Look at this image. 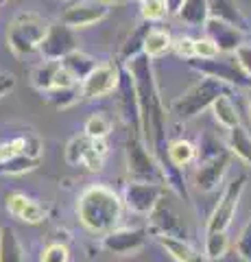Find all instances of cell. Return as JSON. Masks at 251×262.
<instances>
[{
  "label": "cell",
  "instance_id": "cell-4",
  "mask_svg": "<svg viewBox=\"0 0 251 262\" xmlns=\"http://www.w3.org/2000/svg\"><path fill=\"white\" fill-rule=\"evenodd\" d=\"M46 29L48 22L39 18L37 13H18L9 22V29H7V46L18 57L31 55L37 51L39 42L44 39Z\"/></svg>",
  "mask_w": 251,
  "mask_h": 262
},
{
  "label": "cell",
  "instance_id": "cell-15",
  "mask_svg": "<svg viewBox=\"0 0 251 262\" xmlns=\"http://www.w3.org/2000/svg\"><path fill=\"white\" fill-rule=\"evenodd\" d=\"M147 243V234L142 229H111L109 234L103 236V249L109 253H118V256H127V253H135L144 247Z\"/></svg>",
  "mask_w": 251,
  "mask_h": 262
},
{
  "label": "cell",
  "instance_id": "cell-40",
  "mask_svg": "<svg viewBox=\"0 0 251 262\" xmlns=\"http://www.w3.org/2000/svg\"><path fill=\"white\" fill-rule=\"evenodd\" d=\"M216 55H221V53L216 51V46L208 37L194 39V59H212Z\"/></svg>",
  "mask_w": 251,
  "mask_h": 262
},
{
  "label": "cell",
  "instance_id": "cell-12",
  "mask_svg": "<svg viewBox=\"0 0 251 262\" xmlns=\"http://www.w3.org/2000/svg\"><path fill=\"white\" fill-rule=\"evenodd\" d=\"M203 29H206V37L216 46V51L221 55H234L240 44H245L242 31L230 22H223L218 18H208Z\"/></svg>",
  "mask_w": 251,
  "mask_h": 262
},
{
  "label": "cell",
  "instance_id": "cell-19",
  "mask_svg": "<svg viewBox=\"0 0 251 262\" xmlns=\"http://www.w3.org/2000/svg\"><path fill=\"white\" fill-rule=\"evenodd\" d=\"M59 63H61V68L77 81V83H81V81H83L96 68V61L87 53L79 51V48H77V51H72L70 55H66Z\"/></svg>",
  "mask_w": 251,
  "mask_h": 262
},
{
  "label": "cell",
  "instance_id": "cell-2",
  "mask_svg": "<svg viewBox=\"0 0 251 262\" xmlns=\"http://www.w3.org/2000/svg\"><path fill=\"white\" fill-rule=\"evenodd\" d=\"M123 199L109 186L94 184L79 194L77 216L87 232L94 236H105L116 229L123 219Z\"/></svg>",
  "mask_w": 251,
  "mask_h": 262
},
{
  "label": "cell",
  "instance_id": "cell-3",
  "mask_svg": "<svg viewBox=\"0 0 251 262\" xmlns=\"http://www.w3.org/2000/svg\"><path fill=\"white\" fill-rule=\"evenodd\" d=\"M221 94H227L225 83H221V81H216V79L203 77L199 83H194L192 88L186 90L181 96L175 98L171 103V112L179 120H192L203 110H208Z\"/></svg>",
  "mask_w": 251,
  "mask_h": 262
},
{
  "label": "cell",
  "instance_id": "cell-7",
  "mask_svg": "<svg viewBox=\"0 0 251 262\" xmlns=\"http://www.w3.org/2000/svg\"><path fill=\"white\" fill-rule=\"evenodd\" d=\"M245 184H247V175H238L225 186L216 208L212 210V214L208 219L206 232H227V227L232 225L234 216H236L238 201L242 196V190H245Z\"/></svg>",
  "mask_w": 251,
  "mask_h": 262
},
{
  "label": "cell",
  "instance_id": "cell-22",
  "mask_svg": "<svg viewBox=\"0 0 251 262\" xmlns=\"http://www.w3.org/2000/svg\"><path fill=\"white\" fill-rule=\"evenodd\" d=\"M210 107H212L214 118H216V122H218L221 127H225V129H234V127H238V125H240L238 110H236V105H234V101H232L227 94H221L212 105H210Z\"/></svg>",
  "mask_w": 251,
  "mask_h": 262
},
{
  "label": "cell",
  "instance_id": "cell-25",
  "mask_svg": "<svg viewBox=\"0 0 251 262\" xmlns=\"http://www.w3.org/2000/svg\"><path fill=\"white\" fill-rule=\"evenodd\" d=\"M177 15L190 27H203L210 18V9L206 0H184Z\"/></svg>",
  "mask_w": 251,
  "mask_h": 262
},
{
  "label": "cell",
  "instance_id": "cell-38",
  "mask_svg": "<svg viewBox=\"0 0 251 262\" xmlns=\"http://www.w3.org/2000/svg\"><path fill=\"white\" fill-rule=\"evenodd\" d=\"M236 253L245 262H251V221H247L240 229V234L236 238Z\"/></svg>",
  "mask_w": 251,
  "mask_h": 262
},
{
  "label": "cell",
  "instance_id": "cell-41",
  "mask_svg": "<svg viewBox=\"0 0 251 262\" xmlns=\"http://www.w3.org/2000/svg\"><path fill=\"white\" fill-rule=\"evenodd\" d=\"M171 48H175V53L179 57H184L186 61L194 57V39L192 37H177V39H173Z\"/></svg>",
  "mask_w": 251,
  "mask_h": 262
},
{
  "label": "cell",
  "instance_id": "cell-10",
  "mask_svg": "<svg viewBox=\"0 0 251 262\" xmlns=\"http://www.w3.org/2000/svg\"><path fill=\"white\" fill-rule=\"evenodd\" d=\"M120 68L116 63H96V68L79 83L83 98H103L118 88Z\"/></svg>",
  "mask_w": 251,
  "mask_h": 262
},
{
  "label": "cell",
  "instance_id": "cell-39",
  "mask_svg": "<svg viewBox=\"0 0 251 262\" xmlns=\"http://www.w3.org/2000/svg\"><path fill=\"white\" fill-rule=\"evenodd\" d=\"M20 153H24V136H18V138H11V140L0 142V162L15 158V155H20Z\"/></svg>",
  "mask_w": 251,
  "mask_h": 262
},
{
  "label": "cell",
  "instance_id": "cell-36",
  "mask_svg": "<svg viewBox=\"0 0 251 262\" xmlns=\"http://www.w3.org/2000/svg\"><path fill=\"white\" fill-rule=\"evenodd\" d=\"M39 262H70V249L66 243H48L42 251V260Z\"/></svg>",
  "mask_w": 251,
  "mask_h": 262
},
{
  "label": "cell",
  "instance_id": "cell-23",
  "mask_svg": "<svg viewBox=\"0 0 251 262\" xmlns=\"http://www.w3.org/2000/svg\"><path fill=\"white\" fill-rule=\"evenodd\" d=\"M227 151L232 155H236L242 162L251 166V136L245 127H234V129H227Z\"/></svg>",
  "mask_w": 251,
  "mask_h": 262
},
{
  "label": "cell",
  "instance_id": "cell-43",
  "mask_svg": "<svg viewBox=\"0 0 251 262\" xmlns=\"http://www.w3.org/2000/svg\"><path fill=\"white\" fill-rule=\"evenodd\" d=\"M13 88H15V79H13L11 75H9V77H7V75H3V77H0V96L9 94Z\"/></svg>",
  "mask_w": 251,
  "mask_h": 262
},
{
  "label": "cell",
  "instance_id": "cell-11",
  "mask_svg": "<svg viewBox=\"0 0 251 262\" xmlns=\"http://www.w3.org/2000/svg\"><path fill=\"white\" fill-rule=\"evenodd\" d=\"M151 219V229L155 232V236H175V238H184L186 241V225L179 216V212L175 210V206L166 196L153 206L149 212Z\"/></svg>",
  "mask_w": 251,
  "mask_h": 262
},
{
  "label": "cell",
  "instance_id": "cell-32",
  "mask_svg": "<svg viewBox=\"0 0 251 262\" xmlns=\"http://www.w3.org/2000/svg\"><path fill=\"white\" fill-rule=\"evenodd\" d=\"M111 131V120L105 116V114H92L90 118L85 120V129L83 134L90 138V140H105Z\"/></svg>",
  "mask_w": 251,
  "mask_h": 262
},
{
  "label": "cell",
  "instance_id": "cell-9",
  "mask_svg": "<svg viewBox=\"0 0 251 262\" xmlns=\"http://www.w3.org/2000/svg\"><path fill=\"white\" fill-rule=\"evenodd\" d=\"M164 196V184L155 182H129L123 194V206L133 214H149L153 206Z\"/></svg>",
  "mask_w": 251,
  "mask_h": 262
},
{
  "label": "cell",
  "instance_id": "cell-5",
  "mask_svg": "<svg viewBox=\"0 0 251 262\" xmlns=\"http://www.w3.org/2000/svg\"><path fill=\"white\" fill-rule=\"evenodd\" d=\"M188 66L192 70L201 72L203 77L216 79L225 85H234V88H251V77L245 70L240 68V63L236 61L234 55H216L212 59H188Z\"/></svg>",
  "mask_w": 251,
  "mask_h": 262
},
{
  "label": "cell",
  "instance_id": "cell-27",
  "mask_svg": "<svg viewBox=\"0 0 251 262\" xmlns=\"http://www.w3.org/2000/svg\"><path fill=\"white\" fill-rule=\"evenodd\" d=\"M57 70H59V61H48L46 59L44 63H39L33 70L31 83H33V88L39 90V92H48V90H53V81H55Z\"/></svg>",
  "mask_w": 251,
  "mask_h": 262
},
{
  "label": "cell",
  "instance_id": "cell-47",
  "mask_svg": "<svg viewBox=\"0 0 251 262\" xmlns=\"http://www.w3.org/2000/svg\"><path fill=\"white\" fill-rule=\"evenodd\" d=\"M5 3H7V0H0V7H3V5H5Z\"/></svg>",
  "mask_w": 251,
  "mask_h": 262
},
{
  "label": "cell",
  "instance_id": "cell-13",
  "mask_svg": "<svg viewBox=\"0 0 251 262\" xmlns=\"http://www.w3.org/2000/svg\"><path fill=\"white\" fill-rule=\"evenodd\" d=\"M107 5H103L101 0H75V5H70L61 15V22L75 29H85L92 24L101 22L107 15Z\"/></svg>",
  "mask_w": 251,
  "mask_h": 262
},
{
  "label": "cell",
  "instance_id": "cell-6",
  "mask_svg": "<svg viewBox=\"0 0 251 262\" xmlns=\"http://www.w3.org/2000/svg\"><path fill=\"white\" fill-rule=\"evenodd\" d=\"M127 170L129 175L138 182H155V184H164V175H162V168L155 160V155L151 153V149L144 144L142 136L133 131L127 140Z\"/></svg>",
  "mask_w": 251,
  "mask_h": 262
},
{
  "label": "cell",
  "instance_id": "cell-29",
  "mask_svg": "<svg viewBox=\"0 0 251 262\" xmlns=\"http://www.w3.org/2000/svg\"><path fill=\"white\" fill-rule=\"evenodd\" d=\"M230 249L227 232H206V260H221Z\"/></svg>",
  "mask_w": 251,
  "mask_h": 262
},
{
  "label": "cell",
  "instance_id": "cell-34",
  "mask_svg": "<svg viewBox=\"0 0 251 262\" xmlns=\"http://www.w3.org/2000/svg\"><path fill=\"white\" fill-rule=\"evenodd\" d=\"M90 142L92 140L85 134L72 138V140L66 144V162L72 164V166H77L79 162H83V155L87 151V146H90Z\"/></svg>",
  "mask_w": 251,
  "mask_h": 262
},
{
  "label": "cell",
  "instance_id": "cell-42",
  "mask_svg": "<svg viewBox=\"0 0 251 262\" xmlns=\"http://www.w3.org/2000/svg\"><path fill=\"white\" fill-rule=\"evenodd\" d=\"M234 57H236V61L240 63V68L251 77V44H247V42L240 44L236 48V53H234Z\"/></svg>",
  "mask_w": 251,
  "mask_h": 262
},
{
  "label": "cell",
  "instance_id": "cell-48",
  "mask_svg": "<svg viewBox=\"0 0 251 262\" xmlns=\"http://www.w3.org/2000/svg\"><path fill=\"white\" fill-rule=\"evenodd\" d=\"M138 3H147V0H138Z\"/></svg>",
  "mask_w": 251,
  "mask_h": 262
},
{
  "label": "cell",
  "instance_id": "cell-1",
  "mask_svg": "<svg viewBox=\"0 0 251 262\" xmlns=\"http://www.w3.org/2000/svg\"><path fill=\"white\" fill-rule=\"evenodd\" d=\"M125 70L133 81L135 88V101H138V116H140V136L144 144L155 155V160L164 175V184H168L171 190H175L177 196H181L184 201L190 199L188 188L184 182V173L179 168H175L168 162V138H166V107L162 103L159 88L155 81V72H153L151 57L140 53L133 59L125 61Z\"/></svg>",
  "mask_w": 251,
  "mask_h": 262
},
{
  "label": "cell",
  "instance_id": "cell-20",
  "mask_svg": "<svg viewBox=\"0 0 251 262\" xmlns=\"http://www.w3.org/2000/svg\"><path fill=\"white\" fill-rule=\"evenodd\" d=\"M208 9H210V18H218L223 22H230L234 27H238L240 31L247 27L245 15L240 13V9L236 7L234 0H206Z\"/></svg>",
  "mask_w": 251,
  "mask_h": 262
},
{
  "label": "cell",
  "instance_id": "cell-21",
  "mask_svg": "<svg viewBox=\"0 0 251 262\" xmlns=\"http://www.w3.org/2000/svg\"><path fill=\"white\" fill-rule=\"evenodd\" d=\"M166 153H168V162L179 170L197 160V146H194L192 142H188V140H184V138H177V140L168 142Z\"/></svg>",
  "mask_w": 251,
  "mask_h": 262
},
{
  "label": "cell",
  "instance_id": "cell-46",
  "mask_svg": "<svg viewBox=\"0 0 251 262\" xmlns=\"http://www.w3.org/2000/svg\"><path fill=\"white\" fill-rule=\"evenodd\" d=\"M247 101H249V114H251V88H249V94H247Z\"/></svg>",
  "mask_w": 251,
  "mask_h": 262
},
{
  "label": "cell",
  "instance_id": "cell-33",
  "mask_svg": "<svg viewBox=\"0 0 251 262\" xmlns=\"http://www.w3.org/2000/svg\"><path fill=\"white\" fill-rule=\"evenodd\" d=\"M105 155H107V142L105 140H92L90 146H87L85 155H83V164L92 170V173H96V170L103 168Z\"/></svg>",
  "mask_w": 251,
  "mask_h": 262
},
{
  "label": "cell",
  "instance_id": "cell-37",
  "mask_svg": "<svg viewBox=\"0 0 251 262\" xmlns=\"http://www.w3.org/2000/svg\"><path fill=\"white\" fill-rule=\"evenodd\" d=\"M140 13L144 22H157L166 15V5L164 0H147V3H140Z\"/></svg>",
  "mask_w": 251,
  "mask_h": 262
},
{
  "label": "cell",
  "instance_id": "cell-8",
  "mask_svg": "<svg viewBox=\"0 0 251 262\" xmlns=\"http://www.w3.org/2000/svg\"><path fill=\"white\" fill-rule=\"evenodd\" d=\"M37 51L42 53V57L48 59V61H61L66 55H70L72 51H77L75 31H72L70 27H66L61 20L48 24L46 35H44L42 42H39Z\"/></svg>",
  "mask_w": 251,
  "mask_h": 262
},
{
  "label": "cell",
  "instance_id": "cell-31",
  "mask_svg": "<svg viewBox=\"0 0 251 262\" xmlns=\"http://www.w3.org/2000/svg\"><path fill=\"white\" fill-rule=\"evenodd\" d=\"M151 29L149 22H142L140 27H138L131 35H129V39L123 44V51H120V57H123L125 61L133 59V57H138L142 53V46H144V35H147V31Z\"/></svg>",
  "mask_w": 251,
  "mask_h": 262
},
{
  "label": "cell",
  "instance_id": "cell-24",
  "mask_svg": "<svg viewBox=\"0 0 251 262\" xmlns=\"http://www.w3.org/2000/svg\"><path fill=\"white\" fill-rule=\"evenodd\" d=\"M0 262H24V251L9 225L0 227Z\"/></svg>",
  "mask_w": 251,
  "mask_h": 262
},
{
  "label": "cell",
  "instance_id": "cell-18",
  "mask_svg": "<svg viewBox=\"0 0 251 262\" xmlns=\"http://www.w3.org/2000/svg\"><path fill=\"white\" fill-rule=\"evenodd\" d=\"M155 238L177 262H208L203 253H199L184 238H175V236H155Z\"/></svg>",
  "mask_w": 251,
  "mask_h": 262
},
{
  "label": "cell",
  "instance_id": "cell-26",
  "mask_svg": "<svg viewBox=\"0 0 251 262\" xmlns=\"http://www.w3.org/2000/svg\"><path fill=\"white\" fill-rule=\"evenodd\" d=\"M171 46H173V37L168 35L166 31H162V29H149L147 31V35H144V46H142V53L147 55V57H159V55H164L166 51H171Z\"/></svg>",
  "mask_w": 251,
  "mask_h": 262
},
{
  "label": "cell",
  "instance_id": "cell-35",
  "mask_svg": "<svg viewBox=\"0 0 251 262\" xmlns=\"http://www.w3.org/2000/svg\"><path fill=\"white\" fill-rule=\"evenodd\" d=\"M221 151H225L221 140H218L216 136H212V134H203V138H201V142L197 146V160L199 162L210 160V158H214V155H218Z\"/></svg>",
  "mask_w": 251,
  "mask_h": 262
},
{
  "label": "cell",
  "instance_id": "cell-17",
  "mask_svg": "<svg viewBox=\"0 0 251 262\" xmlns=\"http://www.w3.org/2000/svg\"><path fill=\"white\" fill-rule=\"evenodd\" d=\"M118 92H120V107H123V116L129 125H133V131L140 134V116H138V101H135V88L133 81L129 77L127 70H120L118 79Z\"/></svg>",
  "mask_w": 251,
  "mask_h": 262
},
{
  "label": "cell",
  "instance_id": "cell-44",
  "mask_svg": "<svg viewBox=\"0 0 251 262\" xmlns=\"http://www.w3.org/2000/svg\"><path fill=\"white\" fill-rule=\"evenodd\" d=\"M181 3H184V0H164V5H166V13L177 15V11H179Z\"/></svg>",
  "mask_w": 251,
  "mask_h": 262
},
{
  "label": "cell",
  "instance_id": "cell-30",
  "mask_svg": "<svg viewBox=\"0 0 251 262\" xmlns=\"http://www.w3.org/2000/svg\"><path fill=\"white\" fill-rule=\"evenodd\" d=\"M81 96V90L79 85H70V88H53L46 92V98L53 107L57 110H66L70 105H75Z\"/></svg>",
  "mask_w": 251,
  "mask_h": 262
},
{
  "label": "cell",
  "instance_id": "cell-14",
  "mask_svg": "<svg viewBox=\"0 0 251 262\" xmlns=\"http://www.w3.org/2000/svg\"><path fill=\"white\" fill-rule=\"evenodd\" d=\"M230 160H232V153L225 149L218 155H214V158L199 162L197 170H194V184H197L199 190H203V192L214 190V188L221 184L225 170L230 166Z\"/></svg>",
  "mask_w": 251,
  "mask_h": 262
},
{
  "label": "cell",
  "instance_id": "cell-45",
  "mask_svg": "<svg viewBox=\"0 0 251 262\" xmlns=\"http://www.w3.org/2000/svg\"><path fill=\"white\" fill-rule=\"evenodd\" d=\"M103 5H116V3H120V0H101Z\"/></svg>",
  "mask_w": 251,
  "mask_h": 262
},
{
  "label": "cell",
  "instance_id": "cell-16",
  "mask_svg": "<svg viewBox=\"0 0 251 262\" xmlns=\"http://www.w3.org/2000/svg\"><path fill=\"white\" fill-rule=\"evenodd\" d=\"M7 201V210L9 214L15 216L22 223H29V225H37L46 219V208L42 206L39 201L31 199V196L22 194V192H9L5 196Z\"/></svg>",
  "mask_w": 251,
  "mask_h": 262
},
{
  "label": "cell",
  "instance_id": "cell-28",
  "mask_svg": "<svg viewBox=\"0 0 251 262\" xmlns=\"http://www.w3.org/2000/svg\"><path fill=\"white\" fill-rule=\"evenodd\" d=\"M37 164H39V160L31 158L27 153H20V155H15V158L0 162V175H7V177L9 175H24V173H29V170H35Z\"/></svg>",
  "mask_w": 251,
  "mask_h": 262
}]
</instances>
